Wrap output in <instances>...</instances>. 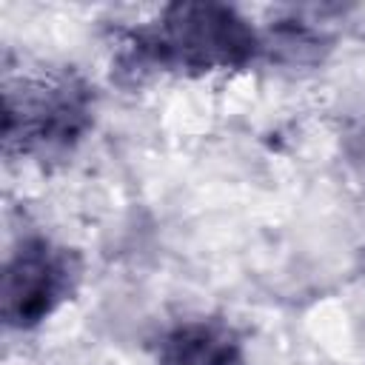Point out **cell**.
<instances>
[{"instance_id":"cell-1","label":"cell","mask_w":365,"mask_h":365,"mask_svg":"<svg viewBox=\"0 0 365 365\" xmlns=\"http://www.w3.org/2000/svg\"><path fill=\"white\" fill-rule=\"evenodd\" d=\"M262 54V34L225 3L180 0L154 23L125 34L120 60L125 71L214 74L251 66Z\"/></svg>"},{"instance_id":"cell-2","label":"cell","mask_w":365,"mask_h":365,"mask_svg":"<svg viewBox=\"0 0 365 365\" xmlns=\"http://www.w3.org/2000/svg\"><path fill=\"white\" fill-rule=\"evenodd\" d=\"M94 125V88L68 68L9 77L3 88L6 154L57 160L71 154Z\"/></svg>"},{"instance_id":"cell-3","label":"cell","mask_w":365,"mask_h":365,"mask_svg":"<svg viewBox=\"0 0 365 365\" xmlns=\"http://www.w3.org/2000/svg\"><path fill=\"white\" fill-rule=\"evenodd\" d=\"M83 277V262L74 248L48 237H26L6 259L0 314L6 328L31 331L43 325L71 294Z\"/></svg>"},{"instance_id":"cell-4","label":"cell","mask_w":365,"mask_h":365,"mask_svg":"<svg viewBox=\"0 0 365 365\" xmlns=\"http://www.w3.org/2000/svg\"><path fill=\"white\" fill-rule=\"evenodd\" d=\"M242 336L217 317L185 319L174 325L157 351V365H242Z\"/></svg>"},{"instance_id":"cell-5","label":"cell","mask_w":365,"mask_h":365,"mask_svg":"<svg viewBox=\"0 0 365 365\" xmlns=\"http://www.w3.org/2000/svg\"><path fill=\"white\" fill-rule=\"evenodd\" d=\"M331 48V40L308 26V20H279L268 37H262V51L279 54L291 66H305L322 60V54Z\"/></svg>"}]
</instances>
